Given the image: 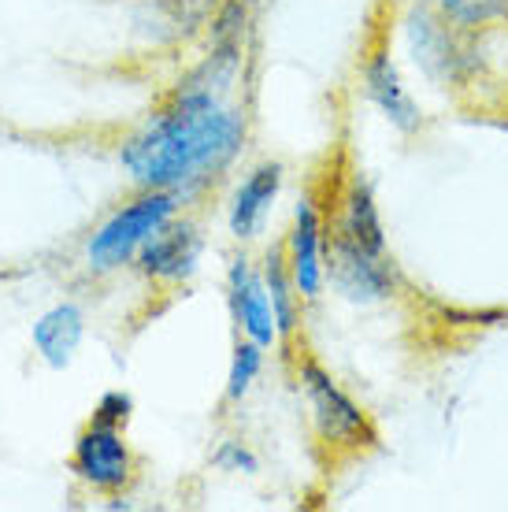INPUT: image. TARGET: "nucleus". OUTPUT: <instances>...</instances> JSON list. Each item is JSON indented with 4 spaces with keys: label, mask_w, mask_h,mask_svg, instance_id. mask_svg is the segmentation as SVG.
<instances>
[{
    "label": "nucleus",
    "mask_w": 508,
    "mask_h": 512,
    "mask_svg": "<svg viewBox=\"0 0 508 512\" xmlns=\"http://www.w3.org/2000/svg\"><path fill=\"white\" fill-rule=\"evenodd\" d=\"M282 245L297 294L305 305H316L327 286V208L316 201V193L297 197L290 234Z\"/></svg>",
    "instance_id": "6"
},
{
    "label": "nucleus",
    "mask_w": 508,
    "mask_h": 512,
    "mask_svg": "<svg viewBox=\"0 0 508 512\" xmlns=\"http://www.w3.org/2000/svg\"><path fill=\"white\" fill-rule=\"evenodd\" d=\"M227 308L234 331L242 338H253L256 346H279V323H275V308L267 297L264 271L256 268L249 253H234L227 268Z\"/></svg>",
    "instance_id": "10"
},
{
    "label": "nucleus",
    "mask_w": 508,
    "mask_h": 512,
    "mask_svg": "<svg viewBox=\"0 0 508 512\" xmlns=\"http://www.w3.org/2000/svg\"><path fill=\"white\" fill-rule=\"evenodd\" d=\"M204 253V234L197 227V219H171L160 231L141 245V253L134 256V268L145 282L153 286H182L193 279V271L201 264Z\"/></svg>",
    "instance_id": "9"
},
{
    "label": "nucleus",
    "mask_w": 508,
    "mask_h": 512,
    "mask_svg": "<svg viewBox=\"0 0 508 512\" xmlns=\"http://www.w3.org/2000/svg\"><path fill=\"white\" fill-rule=\"evenodd\" d=\"M434 8L460 30H486L508 23V0H431Z\"/></svg>",
    "instance_id": "16"
},
{
    "label": "nucleus",
    "mask_w": 508,
    "mask_h": 512,
    "mask_svg": "<svg viewBox=\"0 0 508 512\" xmlns=\"http://www.w3.org/2000/svg\"><path fill=\"white\" fill-rule=\"evenodd\" d=\"M282 182H286V167H282L279 160L256 164L242 179L234 201H230V216H227L230 234L242 245L253 242L256 234L264 231L267 216H271V208H275V201H279V193H282Z\"/></svg>",
    "instance_id": "12"
},
{
    "label": "nucleus",
    "mask_w": 508,
    "mask_h": 512,
    "mask_svg": "<svg viewBox=\"0 0 508 512\" xmlns=\"http://www.w3.org/2000/svg\"><path fill=\"white\" fill-rule=\"evenodd\" d=\"M327 282L349 305H382L397 294V271L390 256L368 253L338 234H327Z\"/></svg>",
    "instance_id": "7"
},
{
    "label": "nucleus",
    "mask_w": 508,
    "mask_h": 512,
    "mask_svg": "<svg viewBox=\"0 0 508 512\" xmlns=\"http://www.w3.org/2000/svg\"><path fill=\"white\" fill-rule=\"evenodd\" d=\"M130 416H134V397H130L127 390H108V394H101V401L93 405V416H89V420L101 423V427L127 431Z\"/></svg>",
    "instance_id": "17"
},
{
    "label": "nucleus",
    "mask_w": 508,
    "mask_h": 512,
    "mask_svg": "<svg viewBox=\"0 0 508 512\" xmlns=\"http://www.w3.org/2000/svg\"><path fill=\"white\" fill-rule=\"evenodd\" d=\"M264 346H256L253 338H234V357H230V372H227V401L230 405H238L249 397L253 383L260 379L264 372Z\"/></svg>",
    "instance_id": "15"
},
{
    "label": "nucleus",
    "mask_w": 508,
    "mask_h": 512,
    "mask_svg": "<svg viewBox=\"0 0 508 512\" xmlns=\"http://www.w3.org/2000/svg\"><path fill=\"white\" fill-rule=\"evenodd\" d=\"M212 464H216L219 472H245V475L260 472V457H256V453L245 446V442H238V438H227V442H219L216 453H212Z\"/></svg>",
    "instance_id": "18"
},
{
    "label": "nucleus",
    "mask_w": 508,
    "mask_h": 512,
    "mask_svg": "<svg viewBox=\"0 0 508 512\" xmlns=\"http://www.w3.org/2000/svg\"><path fill=\"white\" fill-rule=\"evenodd\" d=\"M327 234H338L368 253H386V227H382L375 190L364 179V171L353 167L342 186L334 190V205L327 208Z\"/></svg>",
    "instance_id": "11"
},
{
    "label": "nucleus",
    "mask_w": 508,
    "mask_h": 512,
    "mask_svg": "<svg viewBox=\"0 0 508 512\" xmlns=\"http://www.w3.org/2000/svg\"><path fill=\"white\" fill-rule=\"evenodd\" d=\"M360 82H364V97L386 116L390 127H397L401 134H416L420 130L423 112L420 104H416V97L408 93L401 71H397L386 30H375V38L368 41L364 60H360Z\"/></svg>",
    "instance_id": "8"
},
{
    "label": "nucleus",
    "mask_w": 508,
    "mask_h": 512,
    "mask_svg": "<svg viewBox=\"0 0 508 512\" xmlns=\"http://www.w3.org/2000/svg\"><path fill=\"white\" fill-rule=\"evenodd\" d=\"M405 34L412 45L416 64L423 67V75L442 82V86H457L460 78L475 67V49H471V34L475 30H460L445 19L431 0H416L412 12L405 19Z\"/></svg>",
    "instance_id": "5"
},
{
    "label": "nucleus",
    "mask_w": 508,
    "mask_h": 512,
    "mask_svg": "<svg viewBox=\"0 0 508 512\" xmlns=\"http://www.w3.org/2000/svg\"><path fill=\"white\" fill-rule=\"evenodd\" d=\"M242 67V45H212V56L167 93L119 145V164L141 190L204 186L245 149V112L227 101Z\"/></svg>",
    "instance_id": "1"
},
{
    "label": "nucleus",
    "mask_w": 508,
    "mask_h": 512,
    "mask_svg": "<svg viewBox=\"0 0 508 512\" xmlns=\"http://www.w3.org/2000/svg\"><path fill=\"white\" fill-rule=\"evenodd\" d=\"M264 282H267V297H271V308H275V323H279V346L293 349L297 346V334H301V320H305V301L297 294L290 275V264H286V245H275L264 253Z\"/></svg>",
    "instance_id": "14"
},
{
    "label": "nucleus",
    "mask_w": 508,
    "mask_h": 512,
    "mask_svg": "<svg viewBox=\"0 0 508 512\" xmlns=\"http://www.w3.org/2000/svg\"><path fill=\"white\" fill-rule=\"evenodd\" d=\"M178 208H182V193L178 190H141L138 197H130L127 205L115 208L112 216L89 234L86 268L93 275H115L127 264H134L141 245L149 242L164 223H171L178 216Z\"/></svg>",
    "instance_id": "3"
},
{
    "label": "nucleus",
    "mask_w": 508,
    "mask_h": 512,
    "mask_svg": "<svg viewBox=\"0 0 508 512\" xmlns=\"http://www.w3.org/2000/svg\"><path fill=\"white\" fill-rule=\"evenodd\" d=\"M138 468L141 461L127 435L119 427H101L93 420L75 435V446L67 457V472L75 475L89 494H101V498L127 494L138 479Z\"/></svg>",
    "instance_id": "4"
},
{
    "label": "nucleus",
    "mask_w": 508,
    "mask_h": 512,
    "mask_svg": "<svg viewBox=\"0 0 508 512\" xmlns=\"http://www.w3.org/2000/svg\"><path fill=\"white\" fill-rule=\"evenodd\" d=\"M286 357L293 364L297 390L305 394L312 435H316L319 449L327 453V461L345 464L371 453V449H379V427L368 416V409L356 405L353 397L338 386V379L308 349L293 346L286 349Z\"/></svg>",
    "instance_id": "2"
},
{
    "label": "nucleus",
    "mask_w": 508,
    "mask_h": 512,
    "mask_svg": "<svg viewBox=\"0 0 508 512\" xmlns=\"http://www.w3.org/2000/svg\"><path fill=\"white\" fill-rule=\"evenodd\" d=\"M82 338H86V312L75 301H60V305L45 308L34 320V331H30V342L38 349V357L49 364L52 372L71 368Z\"/></svg>",
    "instance_id": "13"
}]
</instances>
